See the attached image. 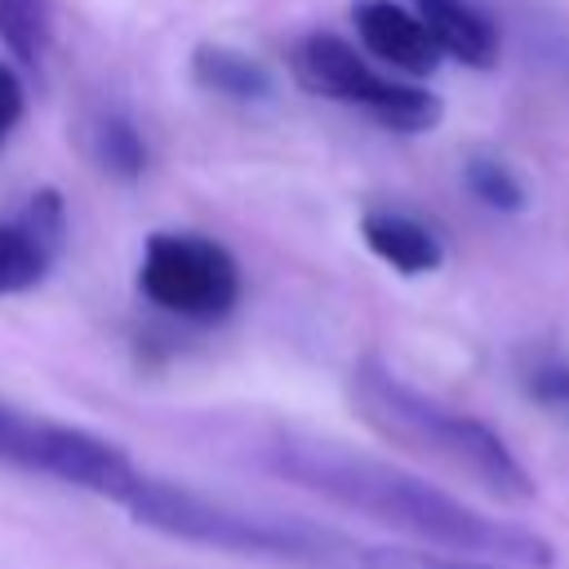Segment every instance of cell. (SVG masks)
<instances>
[{
	"label": "cell",
	"mask_w": 569,
	"mask_h": 569,
	"mask_svg": "<svg viewBox=\"0 0 569 569\" xmlns=\"http://www.w3.org/2000/svg\"><path fill=\"white\" fill-rule=\"evenodd\" d=\"M525 391L529 400L547 405V409H569V360L547 356L538 365L525 369Z\"/></svg>",
	"instance_id": "cell-16"
},
{
	"label": "cell",
	"mask_w": 569,
	"mask_h": 569,
	"mask_svg": "<svg viewBox=\"0 0 569 569\" xmlns=\"http://www.w3.org/2000/svg\"><path fill=\"white\" fill-rule=\"evenodd\" d=\"M191 80L204 89V93H218L227 102H262L271 98V71L231 49V44H218V40H204L191 49Z\"/></svg>",
	"instance_id": "cell-11"
},
{
	"label": "cell",
	"mask_w": 569,
	"mask_h": 569,
	"mask_svg": "<svg viewBox=\"0 0 569 569\" xmlns=\"http://www.w3.org/2000/svg\"><path fill=\"white\" fill-rule=\"evenodd\" d=\"M22 107H27V93H22V80L9 62H0V142L18 129L22 120Z\"/></svg>",
	"instance_id": "cell-17"
},
{
	"label": "cell",
	"mask_w": 569,
	"mask_h": 569,
	"mask_svg": "<svg viewBox=\"0 0 569 569\" xmlns=\"http://www.w3.org/2000/svg\"><path fill=\"white\" fill-rule=\"evenodd\" d=\"M418 22L427 27L440 58H453L471 71H489L502 53V36L471 0H413Z\"/></svg>",
	"instance_id": "cell-9"
},
{
	"label": "cell",
	"mask_w": 569,
	"mask_h": 569,
	"mask_svg": "<svg viewBox=\"0 0 569 569\" xmlns=\"http://www.w3.org/2000/svg\"><path fill=\"white\" fill-rule=\"evenodd\" d=\"M360 240L369 244V253L378 262H387L400 276H431L445 262L440 236L400 209H369L360 218Z\"/></svg>",
	"instance_id": "cell-10"
},
{
	"label": "cell",
	"mask_w": 569,
	"mask_h": 569,
	"mask_svg": "<svg viewBox=\"0 0 569 569\" xmlns=\"http://www.w3.org/2000/svg\"><path fill=\"white\" fill-rule=\"evenodd\" d=\"M0 462L111 502H124L142 480V467L116 440L84 431L76 422L27 413L9 400H0Z\"/></svg>",
	"instance_id": "cell-4"
},
{
	"label": "cell",
	"mask_w": 569,
	"mask_h": 569,
	"mask_svg": "<svg viewBox=\"0 0 569 569\" xmlns=\"http://www.w3.org/2000/svg\"><path fill=\"white\" fill-rule=\"evenodd\" d=\"M351 22H356L360 44H365L378 62H387V67H396V71H405V76H427V71H436L440 49L431 44V36H427V27L418 22L413 9H405V4H396V0H360V4L351 9Z\"/></svg>",
	"instance_id": "cell-8"
},
{
	"label": "cell",
	"mask_w": 569,
	"mask_h": 569,
	"mask_svg": "<svg viewBox=\"0 0 569 569\" xmlns=\"http://www.w3.org/2000/svg\"><path fill=\"white\" fill-rule=\"evenodd\" d=\"M258 462L276 471L280 480L347 507L391 533H405L422 551L440 556H467L511 569H547L556 560V547L502 516H489L458 493L396 467L369 453H356L338 440H316L298 431H276L258 445Z\"/></svg>",
	"instance_id": "cell-1"
},
{
	"label": "cell",
	"mask_w": 569,
	"mask_h": 569,
	"mask_svg": "<svg viewBox=\"0 0 569 569\" xmlns=\"http://www.w3.org/2000/svg\"><path fill=\"white\" fill-rule=\"evenodd\" d=\"M138 289L178 320H222L240 302V267L222 240L196 231H156L142 244Z\"/></svg>",
	"instance_id": "cell-6"
},
{
	"label": "cell",
	"mask_w": 569,
	"mask_h": 569,
	"mask_svg": "<svg viewBox=\"0 0 569 569\" xmlns=\"http://www.w3.org/2000/svg\"><path fill=\"white\" fill-rule=\"evenodd\" d=\"M293 80L316 98H333V102L365 111L369 120H378L391 133H427L445 116V107L431 89L373 71V62L365 53H356V44L333 31H311L298 40Z\"/></svg>",
	"instance_id": "cell-5"
},
{
	"label": "cell",
	"mask_w": 569,
	"mask_h": 569,
	"mask_svg": "<svg viewBox=\"0 0 569 569\" xmlns=\"http://www.w3.org/2000/svg\"><path fill=\"white\" fill-rule=\"evenodd\" d=\"M351 405L382 440L453 471L458 480L476 485L493 502L525 507L538 498L529 467L511 453V445L489 422L431 400L427 391L409 387L373 356L351 369Z\"/></svg>",
	"instance_id": "cell-2"
},
{
	"label": "cell",
	"mask_w": 569,
	"mask_h": 569,
	"mask_svg": "<svg viewBox=\"0 0 569 569\" xmlns=\"http://www.w3.org/2000/svg\"><path fill=\"white\" fill-rule=\"evenodd\" d=\"M360 569H511L467 556H440L422 547H391V542H360Z\"/></svg>",
	"instance_id": "cell-15"
},
{
	"label": "cell",
	"mask_w": 569,
	"mask_h": 569,
	"mask_svg": "<svg viewBox=\"0 0 569 569\" xmlns=\"http://www.w3.org/2000/svg\"><path fill=\"white\" fill-rule=\"evenodd\" d=\"M67 240V209L53 187L36 191L18 218L0 222V298L36 289L58 262Z\"/></svg>",
	"instance_id": "cell-7"
},
{
	"label": "cell",
	"mask_w": 569,
	"mask_h": 569,
	"mask_svg": "<svg viewBox=\"0 0 569 569\" xmlns=\"http://www.w3.org/2000/svg\"><path fill=\"white\" fill-rule=\"evenodd\" d=\"M138 525L178 538V542H200L213 551L231 556H253L289 569H360V542L298 520V516H271V511H244L222 498L196 493L187 485L147 476L133 485V493L120 502Z\"/></svg>",
	"instance_id": "cell-3"
},
{
	"label": "cell",
	"mask_w": 569,
	"mask_h": 569,
	"mask_svg": "<svg viewBox=\"0 0 569 569\" xmlns=\"http://www.w3.org/2000/svg\"><path fill=\"white\" fill-rule=\"evenodd\" d=\"M53 40V4L49 0H0V44L27 71H40Z\"/></svg>",
	"instance_id": "cell-13"
},
{
	"label": "cell",
	"mask_w": 569,
	"mask_h": 569,
	"mask_svg": "<svg viewBox=\"0 0 569 569\" xmlns=\"http://www.w3.org/2000/svg\"><path fill=\"white\" fill-rule=\"evenodd\" d=\"M84 151L102 173L120 182H133L147 169V138L124 111H93L84 124Z\"/></svg>",
	"instance_id": "cell-12"
},
{
	"label": "cell",
	"mask_w": 569,
	"mask_h": 569,
	"mask_svg": "<svg viewBox=\"0 0 569 569\" xmlns=\"http://www.w3.org/2000/svg\"><path fill=\"white\" fill-rule=\"evenodd\" d=\"M462 182H467V191H471L485 209H493V213H520V209H525V182H520V173H516L507 160H498V156H471V160L462 164Z\"/></svg>",
	"instance_id": "cell-14"
}]
</instances>
